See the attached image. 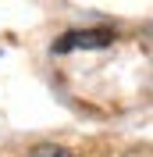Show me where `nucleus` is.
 Returning <instances> with one entry per match:
<instances>
[{"label":"nucleus","mask_w":153,"mask_h":157,"mask_svg":"<svg viewBox=\"0 0 153 157\" xmlns=\"http://www.w3.org/2000/svg\"><path fill=\"white\" fill-rule=\"evenodd\" d=\"M114 43V29H78V32H64V36L54 43L57 54L68 50H96V47H110Z\"/></svg>","instance_id":"nucleus-1"},{"label":"nucleus","mask_w":153,"mask_h":157,"mask_svg":"<svg viewBox=\"0 0 153 157\" xmlns=\"http://www.w3.org/2000/svg\"><path fill=\"white\" fill-rule=\"evenodd\" d=\"M29 157H71V150L64 147H54V143H43V147H32Z\"/></svg>","instance_id":"nucleus-2"}]
</instances>
